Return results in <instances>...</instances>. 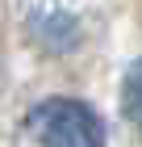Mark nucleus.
I'll return each mask as SVG.
<instances>
[{
	"instance_id": "obj_2",
	"label": "nucleus",
	"mask_w": 142,
	"mask_h": 147,
	"mask_svg": "<svg viewBox=\"0 0 142 147\" xmlns=\"http://www.w3.org/2000/svg\"><path fill=\"white\" fill-rule=\"evenodd\" d=\"M125 109H130V118L142 126V59L130 67V76H125Z\"/></svg>"
},
{
	"instance_id": "obj_1",
	"label": "nucleus",
	"mask_w": 142,
	"mask_h": 147,
	"mask_svg": "<svg viewBox=\"0 0 142 147\" xmlns=\"http://www.w3.org/2000/svg\"><path fill=\"white\" fill-rule=\"evenodd\" d=\"M29 135L42 147H105V126L84 101L50 97L29 109Z\"/></svg>"
}]
</instances>
